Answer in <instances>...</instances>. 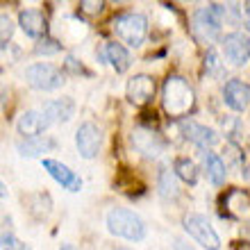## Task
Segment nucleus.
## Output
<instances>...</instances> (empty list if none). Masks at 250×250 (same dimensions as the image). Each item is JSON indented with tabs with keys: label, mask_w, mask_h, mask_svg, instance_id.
I'll return each mask as SVG.
<instances>
[{
	"label": "nucleus",
	"mask_w": 250,
	"mask_h": 250,
	"mask_svg": "<svg viewBox=\"0 0 250 250\" xmlns=\"http://www.w3.org/2000/svg\"><path fill=\"white\" fill-rule=\"evenodd\" d=\"M60 250H75V248H73V246H68V244H66V246H62Z\"/></svg>",
	"instance_id": "nucleus-32"
},
{
	"label": "nucleus",
	"mask_w": 250,
	"mask_h": 250,
	"mask_svg": "<svg viewBox=\"0 0 250 250\" xmlns=\"http://www.w3.org/2000/svg\"><path fill=\"white\" fill-rule=\"evenodd\" d=\"M132 146L148 159L159 157L166 150V141L159 137L157 132L148 130V127H134L132 130Z\"/></svg>",
	"instance_id": "nucleus-8"
},
{
	"label": "nucleus",
	"mask_w": 250,
	"mask_h": 250,
	"mask_svg": "<svg viewBox=\"0 0 250 250\" xmlns=\"http://www.w3.org/2000/svg\"><path fill=\"white\" fill-rule=\"evenodd\" d=\"M103 146V132L96 123H82L75 132V148H78L80 157L93 159L100 152Z\"/></svg>",
	"instance_id": "nucleus-7"
},
{
	"label": "nucleus",
	"mask_w": 250,
	"mask_h": 250,
	"mask_svg": "<svg viewBox=\"0 0 250 250\" xmlns=\"http://www.w3.org/2000/svg\"><path fill=\"white\" fill-rule=\"evenodd\" d=\"M180 127H182L185 137L189 139L191 144L198 146V148H203V150L211 148V146H214V144L218 141L216 132L211 130V127H207V125L193 123V121H180Z\"/></svg>",
	"instance_id": "nucleus-13"
},
{
	"label": "nucleus",
	"mask_w": 250,
	"mask_h": 250,
	"mask_svg": "<svg viewBox=\"0 0 250 250\" xmlns=\"http://www.w3.org/2000/svg\"><path fill=\"white\" fill-rule=\"evenodd\" d=\"M185 230L196 244H200L205 250H218L221 248V239H218L216 230L211 228V223L203 214L191 211L185 216Z\"/></svg>",
	"instance_id": "nucleus-5"
},
{
	"label": "nucleus",
	"mask_w": 250,
	"mask_h": 250,
	"mask_svg": "<svg viewBox=\"0 0 250 250\" xmlns=\"http://www.w3.org/2000/svg\"><path fill=\"white\" fill-rule=\"evenodd\" d=\"M66 68H71L73 73H84V75H86L84 66H82V64H78V62L73 60V57H68V60H66Z\"/></svg>",
	"instance_id": "nucleus-29"
},
{
	"label": "nucleus",
	"mask_w": 250,
	"mask_h": 250,
	"mask_svg": "<svg viewBox=\"0 0 250 250\" xmlns=\"http://www.w3.org/2000/svg\"><path fill=\"white\" fill-rule=\"evenodd\" d=\"M0 25H2V30H0V41H2V48H7V41L12 39V32H14V25L7 14L0 16Z\"/></svg>",
	"instance_id": "nucleus-25"
},
{
	"label": "nucleus",
	"mask_w": 250,
	"mask_h": 250,
	"mask_svg": "<svg viewBox=\"0 0 250 250\" xmlns=\"http://www.w3.org/2000/svg\"><path fill=\"white\" fill-rule=\"evenodd\" d=\"M225 211L239 221H250V196L241 189H232L223 198Z\"/></svg>",
	"instance_id": "nucleus-15"
},
{
	"label": "nucleus",
	"mask_w": 250,
	"mask_h": 250,
	"mask_svg": "<svg viewBox=\"0 0 250 250\" xmlns=\"http://www.w3.org/2000/svg\"><path fill=\"white\" fill-rule=\"evenodd\" d=\"M152 96H155V80L150 75L139 73V75L130 78V82H127V100L132 105L137 107L148 105L152 100Z\"/></svg>",
	"instance_id": "nucleus-9"
},
{
	"label": "nucleus",
	"mask_w": 250,
	"mask_h": 250,
	"mask_svg": "<svg viewBox=\"0 0 250 250\" xmlns=\"http://www.w3.org/2000/svg\"><path fill=\"white\" fill-rule=\"evenodd\" d=\"M234 250H250V246L248 244H237L234 246Z\"/></svg>",
	"instance_id": "nucleus-31"
},
{
	"label": "nucleus",
	"mask_w": 250,
	"mask_h": 250,
	"mask_svg": "<svg viewBox=\"0 0 250 250\" xmlns=\"http://www.w3.org/2000/svg\"><path fill=\"white\" fill-rule=\"evenodd\" d=\"M55 141L48 137H34V139H23L16 144V150L23 155V157H41L43 152L53 150Z\"/></svg>",
	"instance_id": "nucleus-18"
},
{
	"label": "nucleus",
	"mask_w": 250,
	"mask_h": 250,
	"mask_svg": "<svg viewBox=\"0 0 250 250\" xmlns=\"http://www.w3.org/2000/svg\"><path fill=\"white\" fill-rule=\"evenodd\" d=\"M19 25L32 39H43L46 37V19L37 9H23L19 14Z\"/></svg>",
	"instance_id": "nucleus-17"
},
{
	"label": "nucleus",
	"mask_w": 250,
	"mask_h": 250,
	"mask_svg": "<svg viewBox=\"0 0 250 250\" xmlns=\"http://www.w3.org/2000/svg\"><path fill=\"white\" fill-rule=\"evenodd\" d=\"M46 127H48L46 116L41 112H34V109L21 114V119L16 121V130H19L21 137H25V139L41 137V132L46 130Z\"/></svg>",
	"instance_id": "nucleus-16"
},
{
	"label": "nucleus",
	"mask_w": 250,
	"mask_h": 250,
	"mask_svg": "<svg viewBox=\"0 0 250 250\" xmlns=\"http://www.w3.org/2000/svg\"><path fill=\"white\" fill-rule=\"evenodd\" d=\"M107 230L114 237L127 239V241H141L146 237V225L139 214L125 209V207H114L107 214Z\"/></svg>",
	"instance_id": "nucleus-2"
},
{
	"label": "nucleus",
	"mask_w": 250,
	"mask_h": 250,
	"mask_svg": "<svg viewBox=\"0 0 250 250\" xmlns=\"http://www.w3.org/2000/svg\"><path fill=\"white\" fill-rule=\"evenodd\" d=\"M43 168H46L48 173H50V178L55 180V182H60L64 189L68 191H80L82 189V178H80L78 173H73L71 168L66 164H62V162H57V159H43Z\"/></svg>",
	"instance_id": "nucleus-12"
},
{
	"label": "nucleus",
	"mask_w": 250,
	"mask_h": 250,
	"mask_svg": "<svg viewBox=\"0 0 250 250\" xmlns=\"http://www.w3.org/2000/svg\"><path fill=\"white\" fill-rule=\"evenodd\" d=\"M116 250H127V248H116Z\"/></svg>",
	"instance_id": "nucleus-33"
},
{
	"label": "nucleus",
	"mask_w": 250,
	"mask_h": 250,
	"mask_svg": "<svg viewBox=\"0 0 250 250\" xmlns=\"http://www.w3.org/2000/svg\"><path fill=\"white\" fill-rule=\"evenodd\" d=\"M112 27H114V32H116V37L130 48H139L144 43L146 34H148V21H146V16L144 14H134V12L116 16Z\"/></svg>",
	"instance_id": "nucleus-3"
},
{
	"label": "nucleus",
	"mask_w": 250,
	"mask_h": 250,
	"mask_svg": "<svg viewBox=\"0 0 250 250\" xmlns=\"http://www.w3.org/2000/svg\"><path fill=\"white\" fill-rule=\"evenodd\" d=\"M162 103H164V109L168 116L182 119L196 105V93L185 78L168 75L164 82V89H162Z\"/></svg>",
	"instance_id": "nucleus-1"
},
{
	"label": "nucleus",
	"mask_w": 250,
	"mask_h": 250,
	"mask_svg": "<svg viewBox=\"0 0 250 250\" xmlns=\"http://www.w3.org/2000/svg\"><path fill=\"white\" fill-rule=\"evenodd\" d=\"M103 7H105V2H82V9L89 14H100Z\"/></svg>",
	"instance_id": "nucleus-27"
},
{
	"label": "nucleus",
	"mask_w": 250,
	"mask_h": 250,
	"mask_svg": "<svg viewBox=\"0 0 250 250\" xmlns=\"http://www.w3.org/2000/svg\"><path fill=\"white\" fill-rule=\"evenodd\" d=\"M105 55H107V62L114 66V71H116V73H125L127 68H130V64H132L130 53L125 50L123 43H116V41L107 43Z\"/></svg>",
	"instance_id": "nucleus-20"
},
{
	"label": "nucleus",
	"mask_w": 250,
	"mask_h": 250,
	"mask_svg": "<svg viewBox=\"0 0 250 250\" xmlns=\"http://www.w3.org/2000/svg\"><path fill=\"white\" fill-rule=\"evenodd\" d=\"M225 14H228V7L225 5H205L200 7L196 14H193V30L196 34H200L203 39H216L218 32H221V23H223Z\"/></svg>",
	"instance_id": "nucleus-4"
},
{
	"label": "nucleus",
	"mask_w": 250,
	"mask_h": 250,
	"mask_svg": "<svg viewBox=\"0 0 250 250\" xmlns=\"http://www.w3.org/2000/svg\"><path fill=\"white\" fill-rule=\"evenodd\" d=\"M203 164H205V173H207V178H209L211 185L221 187L228 178V168H225V162L218 157L216 152H205L203 157Z\"/></svg>",
	"instance_id": "nucleus-19"
},
{
	"label": "nucleus",
	"mask_w": 250,
	"mask_h": 250,
	"mask_svg": "<svg viewBox=\"0 0 250 250\" xmlns=\"http://www.w3.org/2000/svg\"><path fill=\"white\" fill-rule=\"evenodd\" d=\"M62 50V43L60 41H55L50 39V37H43V39L37 41V46H34V53H39V55H55V53H60Z\"/></svg>",
	"instance_id": "nucleus-24"
},
{
	"label": "nucleus",
	"mask_w": 250,
	"mask_h": 250,
	"mask_svg": "<svg viewBox=\"0 0 250 250\" xmlns=\"http://www.w3.org/2000/svg\"><path fill=\"white\" fill-rule=\"evenodd\" d=\"M205 71L214 78H223V62L214 48H207V53H205Z\"/></svg>",
	"instance_id": "nucleus-23"
},
{
	"label": "nucleus",
	"mask_w": 250,
	"mask_h": 250,
	"mask_svg": "<svg viewBox=\"0 0 250 250\" xmlns=\"http://www.w3.org/2000/svg\"><path fill=\"white\" fill-rule=\"evenodd\" d=\"M173 250H193V246L182 241V239H173Z\"/></svg>",
	"instance_id": "nucleus-30"
},
{
	"label": "nucleus",
	"mask_w": 250,
	"mask_h": 250,
	"mask_svg": "<svg viewBox=\"0 0 250 250\" xmlns=\"http://www.w3.org/2000/svg\"><path fill=\"white\" fill-rule=\"evenodd\" d=\"M239 9H241V19H244L246 30L250 32V2H244V5L239 7Z\"/></svg>",
	"instance_id": "nucleus-28"
},
{
	"label": "nucleus",
	"mask_w": 250,
	"mask_h": 250,
	"mask_svg": "<svg viewBox=\"0 0 250 250\" xmlns=\"http://www.w3.org/2000/svg\"><path fill=\"white\" fill-rule=\"evenodd\" d=\"M173 173H175L182 182H187V185H196V182H198V168H196V164H193L191 159H187V157H178V159H175V164H173Z\"/></svg>",
	"instance_id": "nucleus-22"
},
{
	"label": "nucleus",
	"mask_w": 250,
	"mask_h": 250,
	"mask_svg": "<svg viewBox=\"0 0 250 250\" xmlns=\"http://www.w3.org/2000/svg\"><path fill=\"white\" fill-rule=\"evenodd\" d=\"M159 193L164 200H178L180 198L178 175L168 168H162V173H159Z\"/></svg>",
	"instance_id": "nucleus-21"
},
{
	"label": "nucleus",
	"mask_w": 250,
	"mask_h": 250,
	"mask_svg": "<svg viewBox=\"0 0 250 250\" xmlns=\"http://www.w3.org/2000/svg\"><path fill=\"white\" fill-rule=\"evenodd\" d=\"M41 114L46 116L48 125H53V123H66V121H71V116L75 114V103H73V98L48 100L46 105L41 107Z\"/></svg>",
	"instance_id": "nucleus-14"
},
{
	"label": "nucleus",
	"mask_w": 250,
	"mask_h": 250,
	"mask_svg": "<svg viewBox=\"0 0 250 250\" xmlns=\"http://www.w3.org/2000/svg\"><path fill=\"white\" fill-rule=\"evenodd\" d=\"M223 100L234 112H246L250 105V84H246L237 78L228 80L223 86Z\"/></svg>",
	"instance_id": "nucleus-11"
},
{
	"label": "nucleus",
	"mask_w": 250,
	"mask_h": 250,
	"mask_svg": "<svg viewBox=\"0 0 250 250\" xmlns=\"http://www.w3.org/2000/svg\"><path fill=\"white\" fill-rule=\"evenodd\" d=\"M25 80L32 89H39V91H55L64 84V73L60 68H55L53 64H32L25 68Z\"/></svg>",
	"instance_id": "nucleus-6"
},
{
	"label": "nucleus",
	"mask_w": 250,
	"mask_h": 250,
	"mask_svg": "<svg viewBox=\"0 0 250 250\" xmlns=\"http://www.w3.org/2000/svg\"><path fill=\"white\" fill-rule=\"evenodd\" d=\"M2 250H27V248L14 237L12 232H5L2 234Z\"/></svg>",
	"instance_id": "nucleus-26"
},
{
	"label": "nucleus",
	"mask_w": 250,
	"mask_h": 250,
	"mask_svg": "<svg viewBox=\"0 0 250 250\" xmlns=\"http://www.w3.org/2000/svg\"><path fill=\"white\" fill-rule=\"evenodd\" d=\"M223 53L234 66H244L250 60V41L241 32H230L223 39Z\"/></svg>",
	"instance_id": "nucleus-10"
}]
</instances>
